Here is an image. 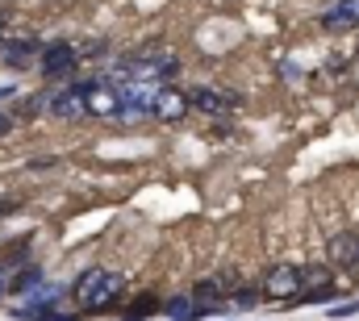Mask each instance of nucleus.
Listing matches in <instances>:
<instances>
[{
	"label": "nucleus",
	"mask_w": 359,
	"mask_h": 321,
	"mask_svg": "<svg viewBox=\"0 0 359 321\" xmlns=\"http://www.w3.org/2000/svg\"><path fill=\"white\" fill-rule=\"evenodd\" d=\"M121 292H126V280H121L117 271H109V267H88V271H80V280L72 284V305H76V313H104V309H113V305L121 301Z\"/></svg>",
	"instance_id": "obj_1"
},
{
	"label": "nucleus",
	"mask_w": 359,
	"mask_h": 321,
	"mask_svg": "<svg viewBox=\"0 0 359 321\" xmlns=\"http://www.w3.org/2000/svg\"><path fill=\"white\" fill-rule=\"evenodd\" d=\"M305 267H297V263H276L268 275L259 280V288H264V301H297L301 292H305Z\"/></svg>",
	"instance_id": "obj_2"
},
{
	"label": "nucleus",
	"mask_w": 359,
	"mask_h": 321,
	"mask_svg": "<svg viewBox=\"0 0 359 321\" xmlns=\"http://www.w3.org/2000/svg\"><path fill=\"white\" fill-rule=\"evenodd\" d=\"M80 46L76 42H50V46H42V63H38V71L46 76V80H72L76 71H80Z\"/></svg>",
	"instance_id": "obj_3"
},
{
	"label": "nucleus",
	"mask_w": 359,
	"mask_h": 321,
	"mask_svg": "<svg viewBox=\"0 0 359 321\" xmlns=\"http://www.w3.org/2000/svg\"><path fill=\"white\" fill-rule=\"evenodd\" d=\"M117 92H121V113H117L121 121H134V117H147V113L155 117V100H159L155 83L134 80V83H126V88H117Z\"/></svg>",
	"instance_id": "obj_4"
},
{
	"label": "nucleus",
	"mask_w": 359,
	"mask_h": 321,
	"mask_svg": "<svg viewBox=\"0 0 359 321\" xmlns=\"http://www.w3.org/2000/svg\"><path fill=\"white\" fill-rule=\"evenodd\" d=\"M188 109H192V92H180L172 83H159V100H155V117L163 121V125H176L188 117Z\"/></svg>",
	"instance_id": "obj_5"
},
{
	"label": "nucleus",
	"mask_w": 359,
	"mask_h": 321,
	"mask_svg": "<svg viewBox=\"0 0 359 321\" xmlns=\"http://www.w3.org/2000/svg\"><path fill=\"white\" fill-rule=\"evenodd\" d=\"M192 109L205 117H226L238 109V92H222V88H192Z\"/></svg>",
	"instance_id": "obj_6"
},
{
	"label": "nucleus",
	"mask_w": 359,
	"mask_h": 321,
	"mask_svg": "<svg viewBox=\"0 0 359 321\" xmlns=\"http://www.w3.org/2000/svg\"><path fill=\"white\" fill-rule=\"evenodd\" d=\"M42 63V46L38 42H29V38H8L4 46H0V67H8V71H25V67H38Z\"/></svg>",
	"instance_id": "obj_7"
},
{
	"label": "nucleus",
	"mask_w": 359,
	"mask_h": 321,
	"mask_svg": "<svg viewBox=\"0 0 359 321\" xmlns=\"http://www.w3.org/2000/svg\"><path fill=\"white\" fill-rule=\"evenodd\" d=\"M330 263H334L339 271H351L359 263V238L351 230H339V234L330 238Z\"/></svg>",
	"instance_id": "obj_8"
},
{
	"label": "nucleus",
	"mask_w": 359,
	"mask_h": 321,
	"mask_svg": "<svg viewBox=\"0 0 359 321\" xmlns=\"http://www.w3.org/2000/svg\"><path fill=\"white\" fill-rule=\"evenodd\" d=\"M121 113V92L117 88H96L88 96V117H117Z\"/></svg>",
	"instance_id": "obj_9"
},
{
	"label": "nucleus",
	"mask_w": 359,
	"mask_h": 321,
	"mask_svg": "<svg viewBox=\"0 0 359 321\" xmlns=\"http://www.w3.org/2000/svg\"><path fill=\"white\" fill-rule=\"evenodd\" d=\"M163 305H168V301H159L155 292H138V296L126 305V321H147V317H155V313H163Z\"/></svg>",
	"instance_id": "obj_10"
},
{
	"label": "nucleus",
	"mask_w": 359,
	"mask_h": 321,
	"mask_svg": "<svg viewBox=\"0 0 359 321\" xmlns=\"http://www.w3.org/2000/svg\"><path fill=\"white\" fill-rule=\"evenodd\" d=\"M163 313L172 321H192V317H201V301H196V292H180V296H172L163 305Z\"/></svg>",
	"instance_id": "obj_11"
},
{
	"label": "nucleus",
	"mask_w": 359,
	"mask_h": 321,
	"mask_svg": "<svg viewBox=\"0 0 359 321\" xmlns=\"http://www.w3.org/2000/svg\"><path fill=\"white\" fill-rule=\"evenodd\" d=\"M192 292H196V301H201V305L222 301V296H234V288H230V280H226V275H209V280H201Z\"/></svg>",
	"instance_id": "obj_12"
},
{
	"label": "nucleus",
	"mask_w": 359,
	"mask_h": 321,
	"mask_svg": "<svg viewBox=\"0 0 359 321\" xmlns=\"http://www.w3.org/2000/svg\"><path fill=\"white\" fill-rule=\"evenodd\" d=\"M343 25H359V0H339L326 13V29H343Z\"/></svg>",
	"instance_id": "obj_13"
},
{
	"label": "nucleus",
	"mask_w": 359,
	"mask_h": 321,
	"mask_svg": "<svg viewBox=\"0 0 359 321\" xmlns=\"http://www.w3.org/2000/svg\"><path fill=\"white\" fill-rule=\"evenodd\" d=\"M38 284H42V267H25V271H17L13 280H8V292L13 296H29V292H38Z\"/></svg>",
	"instance_id": "obj_14"
},
{
	"label": "nucleus",
	"mask_w": 359,
	"mask_h": 321,
	"mask_svg": "<svg viewBox=\"0 0 359 321\" xmlns=\"http://www.w3.org/2000/svg\"><path fill=\"white\" fill-rule=\"evenodd\" d=\"M334 296H339V288L330 284V280H322V284H305V292L297 296L301 305H334Z\"/></svg>",
	"instance_id": "obj_15"
},
{
	"label": "nucleus",
	"mask_w": 359,
	"mask_h": 321,
	"mask_svg": "<svg viewBox=\"0 0 359 321\" xmlns=\"http://www.w3.org/2000/svg\"><path fill=\"white\" fill-rule=\"evenodd\" d=\"M50 100H55V92H34V96H21V100H17V117H38V113H50Z\"/></svg>",
	"instance_id": "obj_16"
},
{
	"label": "nucleus",
	"mask_w": 359,
	"mask_h": 321,
	"mask_svg": "<svg viewBox=\"0 0 359 321\" xmlns=\"http://www.w3.org/2000/svg\"><path fill=\"white\" fill-rule=\"evenodd\" d=\"M259 301H264V288H251V284L247 288H234V305L238 309H255Z\"/></svg>",
	"instance_id": "obj_17"
},
{
	"label": "nucleus",
	"mask_w": 359,
	"mask_h": 321,
	"mask_svg": "<svg viewBox=\"0 0 359 321\" xmlns=\"http://www.w3.org/2000/svg\"><path fill=\"white\" fill-rule=\"evenodd\" d=\"M359 301H347V305H330V317H355Z\"/></svg>",
	"instance_id": "obj_18"
},
{
	"label": "nucleus",
	"mask_w": 359,
	"mask_h": 321,
	"mask_svg": "<svg viewBox=\"0 0 359 321\" xmlns=\"http://www.w3.org/2000/svg\"><path fill=\"white\" fill-rule=\"evenodd\" d=\"M13 130H17V113L0 109V138H4V134H13Z\"/></svg>",
	"instance_id": "obj_19"
},
{
	"label": "nucleus",
	"mask_w": 359,
	"mask_h": 321,
	"mask_svg": "<svg viewBox=\"0 0 359 321\" xmlns=\"http://www.w3.org/2000/svg\"><path fill=\"white\" fill-rule=\"evenodd\" d=\"M13 209V200H0V213H8Z\"/></svg>",
	"instance_id": "obj_20"
}]
</instances>
